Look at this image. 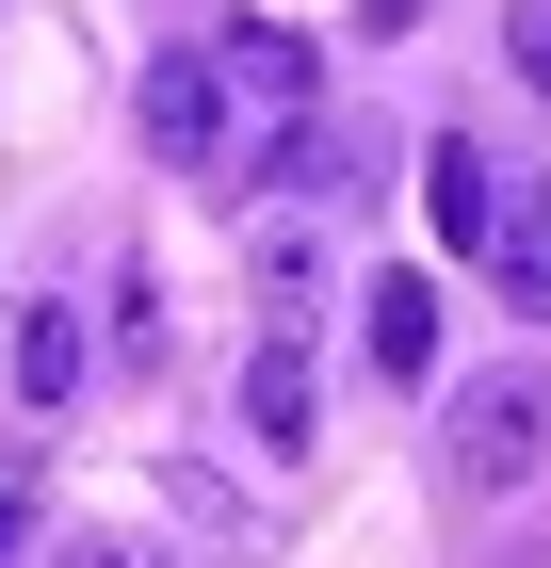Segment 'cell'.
Instances as JSON below:
<instances>
[{"instance_id": "obj_1", "label": "cell", "mask_w": 551, "mask_h": 568, "mask_svg": "<svg viewBox=\"0 0 551 568\" xmlns=\"http://www.w3.org/2000/svg\"><path fill=\"white\" fill-rule=\"evenodd\" d=\"M130 114H146V146H163L178 179H227V163H244V114H227V82H212V49H163Z\"/></svg>"}, {"instance_id": "obj_2", "label": "cell", "mask_w": 551, "mask_h": 568, "mask_svg": "<svg viewBox=\"0 0 551 568\" xmlns=\"http://www.w3.org/2000/svg\"><path fill=\"white\" fill-rule=\"evenodd\" d=\"M535 455H551V374L455 390V487H535Z\"/></svg>"}, {"instance_id": "obj_3", "label": "cell", "mask_w": 551, "mask_h": 568, "mask_svg": "<svg viewBox=\"0 0 551 568\" xmlns=\"http://www.w3.org/2000/svg\"><path fill=\"white\" fill-rule=\"evenodd\" d=\"M212 82H227V114H276V131H293L308 98H325V65H308V33H276V17H227Z\"/></svg>"}, {"instance_id": "obj_4", "label": "cell", "mask_w": 551, "mask_h": 568, "mask_svg": "<svg viewBox=\"0 0 551 568\" xmlns=\"http://www.w3.org/2000/svg\"><path fill=\"white\" fill-rule=\"evenodd\" d=\"M422 212H438L455 261H487V227H503V163H487L470 131H438V146H422Z\"/></svg>"}, {"instance_id": "obj_5", "label": "cell", "mask_w": 551, "mask_h": 568, "mask_svg": "<svg viewBox=\"0 0 551 568\" xmlns=\"http://www.w3.org/2000/svg\"><path fill=\"white\" fill-rule=\"evenodd\" d=\"M503 308H551V163H503V227H487Z\"/></svg>"}, {"instance_id": "obj_6", "label": "cell", "mask_w": 551, "mask_h": 568, "mask_svg": "<svg viewBox=\"0 0 551 568\" xmlns=\"http://www.w3.org/2000/svg\"><path fill=\"white\" fill-rule=\"evenodd\" d=\"M308 423H325L308 342H259V357H244V438H259V455H308Z\"/></svg>"}, {"instance_id": "obj_7", "label": "cell", "mask_w": 551, "mask_h": 568, "mask_svg": "<svg viewBox=\"0 0 551 568\" xmlns=\"http://www.w3.org/2000/svg\"><path fill=\"white\" fill-rule=\"evenodd\" d=\"M244 276H259V308H276V342H308V325H325V227L276 212V227L244 244Z\"/></svg>"}, {"instance_id": "obj_8", "label": "cell", "mask_w": 551, "mask_h": 568, "mask_svg": "<svg viewBox=\"0 0 551 568\" xmlns=\"http://www.w3.org/2000/svg\"><path fill=\"white\" fill-rule=\"evenodd\" d=\"M357 342H374V374H438V276H374Z\"/></svg>"}, {"instance_id": "obj_9", "label": "cell", "mask_w": 551, "mask_h": 568, "mask_svg": "<svg viewBox=\"0 0 551 568\" xmlns=\"http://www.w3.org/2000/svg\"><path fill=\"white\" fill-rule=\"evenodd\" d=\"M98 342H82V308H17V406H82Z\"/></svg>"}, {"instance_id": "obj_10", "label": "cell", "mask_w": 551, "mask_h": 568, "mask_svg": "<svg viewBox=\"0 0 551 568\" xmlns=\"http://www.w3.org/2000/svg\"><path fill=\"white\" fill-rule=\"evenodd\" d=\"M163 504L212 536V552H259V536H276V520H259V487H227L212 455H163Z\"/></svg>"}, {"instance_id": "obj_11", "label": "cell", "mask_w": 551, "mask_h": 568, "mask_svg": "<svg viewBox=\"0 0 551 568\" xmlns=\"http://www.w3.org/2000/svg\"><path fill=\"white\" fill-rule=\"evenodd\" d=\"M503 65H519V82L551 98V0H519V17H503Z\"/></svg>"}, {"instance_id": "obj_12", "label": "cell", "mask_w": 551, "mask_h": 568, "mask_svg": "<svg viewBox=\"0 0 551 568\" xmlns=\"http://www.w3.org/2000/svg\"><path fill=\"white\" fill-rule=\"evenodd\" d=\"M49 568H163V552H130V536H65Z\"/></svg>"}, {"instance_id": "obj_13", "label": "cell", "mask_w": 551, "mask_h": 568, "mask_svg": "<svg viewBox=\"0 0 551 568\" xmlns=\"http://www.w3.org/2000/svg\"><path fill=\"white\" fill-rule=\"evenodd\" d=\"M17 536H33V504H17V487H0V568H17Z\"/></svg>"}]
</instances>
